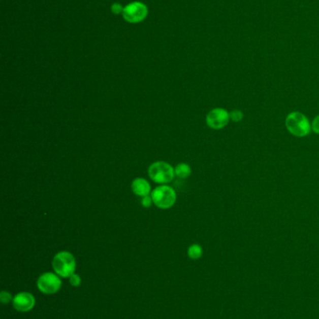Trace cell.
<instances>
[{"instance_id":"3","label":"cell","mask_w":319,"mask_h":319,"mask_svg":"<svg viewBox=\"0 0 319 319\" xmlns=\"http://www.w3.org/2000/svg\"><path fill=\"white\" fill-rule=\"evenodd\" d=\"M285 126L290 133L298 137L306 136L311 131L309 120L300 112H292L289 114L285 119Z\"/></svg>"},{"instance_id":"9","label":"cell","mask_w":319,"mask_h":319,"mask_svg":"<svg viewBox=\"0 0 319 319\" xmlns=\"http://www.w3.org/2000/svg\"><path fill=\"white\" fill-rule=\"evenodd\" d=\"M131 190H132L133 193H135L140 197H144V196L150 195V193L152 192L150 183L145 179H142V178H137L132 181Z\"/></svg>"},{"instance_id":"11","label":"cell","mask_w":319,"mask_h":319,"mask_svg":"<svg viewBox=\"0 0 319 319\" xmlns=\"http://www.w3.org/2000/svg\"><path fill=\"white\" fill-rule=\"evenodd\" d=\"M203 250L200 244H193L190 245L187 250V254L191 260H199L202 256Z\"/></svg>"},{"instance_id":"6","label":"cell","mask_w":319,"mask_h":319,"mask_svg":"<svg viewBox=\"0 0 319 319\" xmlns=\"http://www.w3.org/2000/svg\"><path fill=\"white\" fill-rule=\"evenodd\" d=\"M37 286L42 293L51 295L59 291L62 282L58 275L53 273H45L39 277Z\"/></svg>"},{"instance_id":"7","label":"cell","mask_w":319,"mask_h":319,"mask_svg":"<svg viewBox=\"0 0 319 319\" xmlns=\"http://www.w3.org/2000/svg\"><path fill=\"white\" fill-rule=\"evenodd\" d=\"M230 113L224 109H213L206 117L208 126L213 130H219L224 128L230 122Z\"/></svg>"},{"instance_id":"2","label":"cell","mask_w":319,"mask_h":319,"mask_svg":"<svg viewBox=\"0 0 319 319\" xmlns=\"http://www.w3.org/2000/svg\"><path fill=\"white\" fill-rule=\"evenodd\" d=\"M53 268L54 272L61 277H71L76 269L74 256L68 251H60L53 257Z\"/></svg>"},{"instance_id":"12","label":"cell","mask_w":319,"mask_h":319,"mask_svg":"<svg viewBox=\"0 0 319 319\" xmlns=\"http://www.w3.org/2000/svg\"><path fill=\"white\" fill-rule=\"evenodd\" d=\"M230 118L233 122H241L243 118V114H242V111H232L230 113Z\"/></svg>"},{"instance_id":"16","label":"cell","mask_w":319,"mask_h":319,"mask_svg":"<svg viewBox=\"0 0 319 319\" xmlns=\"http://www.w3.org/2000/svg\"><path fill=\"white\" fill-rule=\"evenodd\" d=\"M124 8V7L122 6L120 3H114V4H112L111 10H112V13L118 15L120 13H123Z\"/></svg>"},{"instance_id":"14","label":"cell","mask_w":319,"mask_h":319,"mask_svg":"<svg viewBox=\"0 0 319 319\" xmlns=\"http://www.w3.org/2000/svg\"><path fill=\"white\" fill-rule=\"evenodd\" d=\"M81 282H82V280H81V277L78 274L73 273L70 277V283L73 287H79L81 285Z\"/></svg>"},{"instance_id":"1","label":"cell","mask_w":319,"mask_h":319,"mask_svg":"<svg viewBox=\"0 0 319 319\" xmlns=\"http://www.w3.org/2000/svg\"><path fill=\"white\" fill-rule=\"evenodd\" d=\"M148 175L154 183L167 185L176 176L174 168L169 163L157 161L152 163L148 168Z\"/></svg>"},{"instance_id":"10","label":"cell","mask_w":319,"mask_h":319,"mask_svg":"<svg viewBox=\"0 0 319 319\" xmlns=\"http://www.w3.org/2000/svg\"><path fill=\"white\" fill-rule=\"evenodd\" d=\"M174 172H175V175L178 178L187 179L192 173V170H191L189 164L181 163L174 167Z\"/></svg>"},{"instance_id":"17","label":"cell","mask_w":319,"mask_h":319,"mask_svg":"<svg viewBox=\"0 0 319 319\" xmlns=\"http://www.w3.org/2000/svg\"><path fill=\"white\" fill-rule=\"evenodd\" d=\"M311 127L315 134H319V115L313 119Z\"/></svg>"},{"instance_id":"4","label":"cell","mask_w":319,"mask_h":319,"mask_svg":"<svg viewBox=\"0 0 319 319\" xmlns=\"http://www.w3.org/2000/svg\"><path fill=\"white\" fill-rule=\"evenodd\" d=\"M153 203L160 209H169L172 207L177 199L176 192L171 186L160 185L151 192Z\"/></svg>"},{"instance_id":"5","label":"cell","mask_w":319,"mask_h":319,"mask_svg":"<svg viewBox=\"0 0 319 319\" xmlns=\"http://www.w3.org/2000/svg\"><path fill=\"white\" fill-rule=\"evenodd\" d=\"M126 22L130 23H138L142 22L148 15V8L142 2H132L124 8L122 13Z\"/></svg>"},{"instance_id":"13","label":"cell","mask_w":319,"mask_h":319,"mask_svg":"<svg viewBox=\"0 0 319 319\" xmlns=\"http://www.w3.org/2000/svg\"><path fill=\"white\" fill-rule=\"evenodd\" d=\"M12 300H13V298H12V295L9 292H7V291H2L1 292L0 301H1L2 303H9V302H12Z\"/></svg>"},{"instance_id":"15","label":"cell","mask_w":319,"mask_h":319,"mask_svg":"<svg viewBox=\"0 0 319 319\" xmlns=\"http://www.w3.org/2000/svg\"><path fill=\"white\" fill-rule=\"evenodd\" d=\"M142 205L143 207H145V208H149V207H151V205H152V203H153V199L151 197V195H147V196H144V197H142Z\"/></svg>"},{"instance_id":"8","label":"cell","mask_w":319,"mask_h":319,"mask_svg":"<svg viewBox=\"0 0 319 319\" xmlns=\"http://www.w3.org/2000/svg\"><path fill=\"white\" fill-rule=\"evenodd\" d=\"M35 298L28 292H21L13 298L12 305L21 313H26L35 306Z\"/></svg>"}]
</instances>
